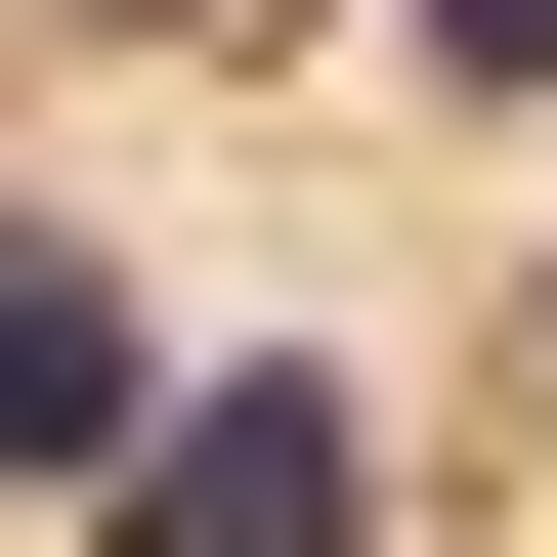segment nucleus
I'll use <instances>...</instances> for the list:
<instances>
[{"label":"nucleus","instance_id":"obj_2","mask_svg":"<svg viewBox=\"0 0 557 557\" xmlns=\"http://www.w3.org/2000/svg\"><path fill=\"white\" fill-rule=\"evenodd\" d=\"M129 258H86V214H0V515H86V472H129Z\"/></svg>","mask_w":557,"mask_h":557},{"label":"nucleus","instance_id":"obj_1","mask_svg":"<svg viewBox=\"0 0 557 557\" xmlns=\"http://www.w3.org/2000/svg\"><path fill=\"white\" fill-rule=\"evenodd\" d=\"M344 515H386V386L344 344H172L129 472H86V557H344Z\"/></svg>","mask_w":557,"mask_h":557}]
</instances>
